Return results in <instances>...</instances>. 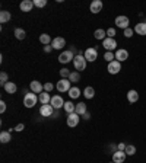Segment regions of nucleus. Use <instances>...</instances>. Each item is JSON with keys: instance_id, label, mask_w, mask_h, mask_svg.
<instances>
[{"instance_id": "1", "label": "nucleus", "mask_w": 146, "mask_h": 163, "mask_svg": "<svg viewBox=\"0 0 146 163\" xmlns=\"http://www.w3.org/2000/svg\"><path fill=\"white\" fill-rule=\"evenodd\" d=\"M73 66H75V68L80 73L82 70L86 68V58L83 57V55H80V54H76L75 58H73Z\"/></svg>"}, {"instance_id": "2", "label": "nucleus", "mask_w": 146, "mask_h": 163, "mask_svg": "<svg viewBox=\"0 0 146 163\" xmlns=\"http://www.w3.org/2000/svg\"><path fill=\"white\" fill-rule=\"evenodd\" d=\"M83 57L86 58V61L94 63L98 58V47L86 48V50H85V53H83Z\"/></svg>"}, {"instance_id": "3", "label": "nucleus", "mask_w": 146, "mask_h": 163, "mask_svg": "<svg viewBox=\"0 0 146 163\" xmlns=\"http://www.w3.org/2000/svg\"><path fill=\"white\" fill-rule=\"evenodd\" d=\"M56 89H57L58 92H62V93H64V92H69L70 89H72V83H70V80H69V79H62V80L57 82Z\"/></svg>"}, {"instance_id": "4", "label": "nucleus", "mask_w": 146, "mask_h": 163, "mask_svg": "<svg viewBox=\"0 0 146 163\" xmlns=\"http://www.w3.org/2000/svg\"><path fill=\"white\" fill-rule=\"evenodd\" d=\"M37 101H38L37 95H35L34 92H29V93H26L25 98H24V105L26 106V108H34V105L37 104Z\"/></svg>"}, {"instance_id": "5", "label": "nucleus", "mask_w": 146, "mask_h": 163, "mask_svg": "<svg viewBox=\"0 0 146 163\" xmlns=\"http://www.w3.org/2000/svg\"><path fill=\"white\" fill-rule=\"evenodd\" d=\"M73 58H75L73 51L72 50H67V51H63V53L58 55V61L62 63V64H67V63L73 61Z\"/></svg>"}, {"instance_id": "6", "label": "nucleus", "mask_w": 146, "mask_h": 163, "mask_svg": "<svg viewBox=\"0 0 146 163\" xmlns=\"http://www.w3.org/2000/svg\"><path fill=\"white\" fill-rule=\"evenodd\" d=\"M129 24H130V20H129V18H127V16H124V15H121V16H117V18H116L117 28H121L123 31L129 28Z\"/></svg>"}, {"instance_id": "7", "label": "nucleus", "mask_w": 146, "mask_h": 163, "mask_svg": "<svg viewBox=\"0 0 146 163\" xmlns=\"http://www.w3.org/2000/svg\"><path fill=\"white\" fill-rule=\"evenodd\" d=\"M120 70H121V63L120 61L114 60V61L108 63V73H110V74H118Z\"/></svg>"}, {"instance_id": "8", "label": "nucleus", "mask_w": 146, "mask_h": 163, "mask_svg": "<svg viewBox=\"0 0 146 163\" xmlns=\"http://www.w3.org/2000/svg\"><path fill=\"white\" fill-rule=\"evenodd\" d=\"M102 45H104V48L107 50V51H114L117 48V41L116 38H105L104 41H102Z\"/></svg>"}, {"instance_id": "9", "label": "nucleus", "mask_w": 146, "mask_h": 163, "mask_svg": "<svg viewBox=\"0 0 146 163\" xmlns=\"http://www.w3.org/2000/svg\"><path fill=\"white\" fill-rule=\"evenodd\" d=\"M116 60L117 61H126L127 58H129V51L127 50H124V48H118V50H116Z\"/></svg>"}, {"instance_id": "10", "label": "nucleus", "mask_w": 146, "mask_h": 163, "mask_svg": "<svg viewBox=\"0 0 146 163\" xmlns=\"http://www.w3.org/2000/svg\"><path fill=\"white\" fill-rule=\"evenodd\" d=\"M50 105L53 106L54 109H60V108H63L64 106L63 98H62V96H53L51 101H50Z\"/></svg>"}, {"instance_id": "11", "label": "nucleus", "mask_w": 146, "mask_h": 163, "mask_svg": "<svg viewBox=\"0 0 146 163\" xmlns=\"http://www.w3.org/2000/svg\"><path fill=\"white\" fill-rule=\"evenodd\" d=\"M79 117L76 112H73V114H69L67 115V125L70 127V128H75L76 125L79 124Z\"/></svg>"}, {"instance_id": "12", "label": "nucleus", "mask_w": 146, "mask_h": 163, "mask_svg": "<svg viewBox=\"0 0 146 163\" xmlns=\"http://www.w3.org/2000/svg\"><path fill=\"white\" fill-rule=\"evenodd\" d=\"M54 112V108L50 104H47V105H41V108H39V114H41V117H51Z\"/></svg>"}, {"instance_id": "13", "label": "nucleus", "mask_w": 146, "mask_h": 163, "mask_svg": "<svg viewBox=\"0 0 146 163\" xmlns=\"http://www.w3.org/2000/svg\"><path fill=\"white\" fill-rule=\"evenodd\" d=\"M51 47L54 50H62V48L66 47V39L62 38V37H57V38L53 39V42H51Z\"/></svg>"}, {"instance_id": "14", "label": "nucleus", "mask_w": 146, "mask_h": 163, "mask_svg": "<svg viewBox=\"0 0 146 163\" xmlns=\"http://www.w3.org/2000/svg\"><path fill=\"white\" fill-rule=\"evenodd\" d=\"M102 7H104V5H102L101 0H94L92 3H91V6H89V10L92 12V13H99L102 10Z\"/></svg>"}, {"instance_id": "15", "label": "nucleus", "mask_w": 146, "mask_h": 163, "mask_svg": "<svg viewBox=\"0 0 146 163\" xmlns=\"http://www.w3.org/2000/svg\"><path fill=\"white\" fill-rule=\"evenodd\" d=\"M29 86H31V90L34 92V93H38L39 95V93H43L44 92V86L41 85V82H38V80H32Z\"/></svg>"}, {"instance_id": "16", "label": "nucleus", "mask_w": 146, "mask_h": 163, "mask_svg": "<svg viewBox=\"0 0 146 163\" xmlns=\"http://www.w3.org/2000/svg\"><path fill=\"white\" fill-rule=\"evenodd\" d=\"M126 152H116V153L112 154V162L114 163H124L126 160Z\"/></svg>"}, {"instance_id": "17", "label": "nucleus", "mask_w": 146, "mask_h": 163, "mask_svg": "<svg viewBox=\"0 0 146 163\" xmlns=\"http://www.w3.org/2000/svg\"><path fill=\"white\" fill-rule=\"evenodd\" d=\"M19 7L22 12H31L32 7H34V2L32 0H24V2H21Z\"/></svg>"}, {"instance_id": "18", "label": "nucleus", "mask_w": 146, "mask_h": 163, "mask_svg": "<svg viewBox=\"0 0 146 163\" xmlns=\"http://www.w3.org/2000/svg\"><path fill=\"white\" fill-rule=\"evenodd\" d=\"M135 32H136L137 35L145 37L146 35V22H139V24H136V26H135Z\"/></svg>"}, {"instance_id": "19", "label": "nucleus", "mask_w": 146, "mask_h": 163, "mask_svg": "<svg viewBox=\"0 0 146 163\" xmlns=\"http://www.w3.org/2000/svg\"><path fill=\"white\" fill-rule=\"evenodd\" d=\"M127 101L130 102V104H135V102L139 101V93H137V90L131 89V90L127 92Z\"/></svg>"}, {"instance_id": "20", "label": "nucleus", "mask_w": 146, "mask_h": 163, "mask_svg": "<svg viewBox=\"0 0 146 163\" xmlns=\"http://www.w3.org/2000/svg\"><path fill=\"white\" fill-rule=\"evenodd\" d=\"M3 87H5V90L7 92L9 95H13V93H16V90H18V86L15 85L13 82H7Z\"/></svg>"}, {"instance_id": "21", "label": "nucleus", "mask_w": 146, "mask_h": 163, "mask_svg": "<svg viewBox=\"0 0 146 163\" xmlns=\"http://www.w3.org/2000/svg\"><path fill=\"white\" fill-rule=\"evenodd\" d=\"M10 19H12V15H10L9 10H2L0 12V22L2 24H7Z\"/></svg>"}, {"instance_id": "22", "label": "nucleus", "mask_w": 146, "mask_h": 163, "mask_svg": "<svg viewBox=\"0 0 146 163\" xmlns=\"http://www.w3.org/2000/svg\"><path fill=\"white\" fill-rule=\"evenodd\" d=\"M78 115H83V114H86L88 112V108H86V104L85 102H79L76 104V111H75Z\"/></svg>"}, {"instance_id": "23", "label": "nucleus", "mask_w": 146, "mask_h": 163, "mask_svg": "<svg viewBox=\"0 0 146 163\" xmlns=\"http://www.w3.org/2000/svg\"><path fill=\"white\" fill-rule=\"evenodd\" d=\"M38 99H39V102H41L43 105H47V104L51 101V96L48 95V92H43V93H39Z\"/></svg>"}, {"instance_id": "24", "label": "nucleus", "mask_w": 146, "mask_h": 163, "mask_svg": "<svg viewBox=\"0 0 146 163\" xmlns=\"http://www.w3.org/2000/svg\"><path fill=\"white\" fill-rule=\"evenodd\" d=\"M63 108H64V111L67 112V115H69V114H73V112L76 111V105H75L73 102H70V101L64 102V106H63Z\"/></svg>"}, {"instance_id": "25", "label": "nucleus", "mask_w": 146, "mask_h": 163, "mask_svg": "<svg viewBox=\"0 0 146 163\" xmlns=\"http://www.w3.org/2000/svg\"><path fill=\"white\" fill-rule=\"evenodd\" d=\"M39 42L43 45H50V42H53V41H51V37L48 34H41L39 35Z\"/></svg>"}, {"instance_id": "26", "label": "nucleus", "mask_w": 146, "mask_h": 163, "mask_svg": "<svg viewBox=\"0 0 146 163\" xmlns=\"http://www.w3.org/2000/svg\"><path fill=\"white\" fill-rule=\"evenodd\" d=\"M94 37H95L97 39H102V41H104V39L107 38V31H104V29H97V31L94 32Z\"/></svg>"}, {"instance_id": "27", "label": "nucleus", "mask_w": 146, "mask_h": 163, "mask_svg": "<svg viewBox=\"0 0 146 163\" xmlns=\"http://www.w3.org/2000/svg\"><path fill=\"white\" fill-rule=\"evenodd\" d=\"M10 140H12V135H10L9 131H2L0 133V141L2 143H9Z\"/></svg>"}, {"instance_id": "28", "label": "nucleus", "mask_w": 146, "mask_h": 163, "mask_svg": "<svg viewBox=\"0 0 146 163\" xmlns=\"http://www.w3.org/2000/svg\"><path fill=\"white\" fill-rule=\"evenodd\" d=\"M67 93H69V96H70L72 99H76V98H79V95H80V89L76 87V86H72V89H70Z\"/></svg>"}, {"instance_id": "29", "label": "nucleus", "mask_w": 146, "mask_h": 163, "mask_svg": "<svg viewBox=\"0 0 146 163\" xmlns=\"http://www.w3.org/2000/svg\"><path fill=\"white\" fill-rule=\"evenodd\" d=\"M83 96L86 98V99H92L94 96H95V90H94V87L88 86L85 90H83Z\"/></svg>"}, {"instance_id": "30", "label": "nucleus", "mask_w": 146, "mask_h": 163, "mask_svg": "<svg viewBox=\"0 0 146 163\" xmlns=\"http://www.w3.org/2000/svg\"><path fill=\"white\" fill-rule=\"evenodd\" d=\"M15 37H16V39H25V37H26V32H25V29L16 28V29H15Z\"/></svg>"}, {"instance_id": "31", "label": "nucleus", "mask_w": 146, "mask_h": 163, "mask_svg": "<svg viewBox=\"0 0 146 163\" xmlns=\"http://www.w3.org/2000/svg\"><path fill=\"white\" fill-rule=\"evenodd\" d=\"M69 80H70V83H78V82L80 80V73L72 72L70 73V76H69Z\"/></svg>"}, {"instance_id": "32", "label": "nucleus", "mask_w": 146, "mask_h": 163, "mask_svg": "<svg viewBox=\"0 0 146 163\" xmlns=\"http://www.w3.org/2000/svg\"><path fill=\"white\" fill-rule=\"evenodd\" d=\"M104 58H105V61L111 63V61H114V58H116V54L112 53V51H107V53L104 54Z\"/></svg>"}, {"instance_id": "33", "label": "nucleus", "mask_w": 146, "mask_h": 163, "mask_svg": "<svg viewBox=\"0 0 146 163\" xmlns=\"http://www.w3.org/2000/svg\"><path fill=\"white\" fill-rule=\"evenodd\" d=\"M124 152H126L127 156H133V154L136 153V147H135V146H131V144H129V146L126 147V150H124Z\"/></svg>"}, {"instance_id": "34", "label": "nucleus", "mask_w": 146, "mask_h": 163, "mask_svg": "<svg viewBox=\"0 0 146 163\" xmlns=\"http://www.w3.org/2000/svg\"><path fill=\"white\" fill-rule=\"evenodd\" d=\"M6 83H7V74H6L5 72H2V73H0V85H2V86H5Z\"/></svg>"}, {"instance_id": "35", "label": "nucleus", "mask_w": 146, "mask_h": 163, "mask_svg": "<svg viewBox=\"0 0 146 163\" xmlns=\"http://www.w3.org/2000/svg\"><path fill=\"white\" fill-rule=\"evenodd\" d=\"M60 76H62V79H69L70 72H69L67 68H62V70H60Z\"/></svg>"}, {"instance_id": "36", "label": "nucleus", "mask_w": 146, "mask_h": 163, "mask_svg": "<svg viewBox=\"0 0 146 163\" xmlns=\"http://www.w3.org/2000/svg\"><path fill=\"white\" fill-rule=\"evenodd\" d=\"M45 5H47V0H34V6L37 7H44Z\"/></svg>"}, {"instance_id": "37", "label": "nucleus", "mask_w": 146, "mask_h": 163, "mask_svg": "<svg viewBox=\"0 0 146 163\" xmlns=\"http://www.w3.org/2000/svg\"><path fill=\"white\" fill-rule=\"evenodd\" d=\"M133 34H135V29H131V28L124 29V37H126V38H131Z\"/></svg>"}, {"instance_id": "38", "label": "nucleus", "mask_w": 146, "mask_h": 163, "mask_svg": "<svg viewBox=\"0 0 146 163\" xmlns=\"http://www.w3.org/2000/svg\"><path fill=\"white\" fill-rule=\"evenodd\" d=\"M116 35H117V32H116V29H114V28L107 29V37H108V38H114Z\"/></svg>"}, {"instance_id": "39", "label": "nucleus", "mask_w": 146, "mask_h": 163, "mask_svg": "<svg viewBox=\"0 0 146 163\" xmlns=\"http://www.w3.org/2000/svg\"><path fill=\"white\" fill-rule=\"evenodd\" d=\"M53 89H54V85H53V83H50V82L44 85V90H45V92H51Z\"/></svg>"}, {"instance_id": "40", "label": "nucleus", "mask_w": 146, "mask_h": 163, "mask_svg": "<svg viewBox=\"0 0 146 163\" xmlns=\"http://www.w3.org/2000/svg\"><path fill=\"white\" fill-rule=\"evenodd\" d=\"M54 48L51 47V44H50V45H44V53H47V54H50L51 53V51H53Z\"/></svg>"}, {"instance_id": "41", "label": "nucleus", "mask_w": 146, "mask_h": 163, "mask_svg": "<svg viewBox=\"0 0 146 163\" xmlns=\"http://www.w3.org/2000/svg\"><path fill=\"white\" fill-rule=\"evenodd\" d=\"M117 147H118V152H124L127 146L124 143H118V144H117Z\"/></svg>"}, {"instance_id": "42", "label": "nucleus", "mask_w": 146, "mask_h": 163, "mask_svg": "<svg viewBox=\"0 0 146 163\" xmlns=\"http://www.w3.org/2000/svg\"><path fill=\"white\" fill-rule=\"evenodd\" d=\"M5 111H6V102H5V101H2V102H0V112L3 114Z\"/></svg>"}, {"instance_id": "43", "label": "nucleus", "mask_w": 146, "mask_h": 163, "mask_svg": "<svg viewBox=\"0 0 146 163\" xmlns=\"http://www.w3.org/2000/svg\"><path fill=\"white\" fill-rule=\"evenodd\" d=\"M24 128H25V125H24V124H18L16 127H15V130H16V131H22Z\"/></svg>"}, {"instance_id": "44", "label": "nucleus", "mask_w": 146, "mask_h": 163, "mask_svg": "<svg viewBox=\"0 0 146 163\" xmlns=\"http://www.w3.org/2000/svg\"><path fill=\"white\" fill-rule=\"evenodd\" d=\"M83 120H89V118H91V114H89V112H86V114H83Z\"/></svg>"}, {"instance_id": "45", "label": "nucleus", "mask_w": 146, "mask_h": 163, "mask_svg": "<svg viewBox=\"0 0 146 163\" xmlns=\"http://www.w3.org/2000/svg\"><path fill=\"white\" fill-rule=\"evenodd\" d=\"M110 163H114V162H110Z\"/></svg>"}, {"instance_id": "46", "label": "nucleus", "mask_w": 146, "mask_h": 163, "mask_svg": "<svg viewBox=\"0 0 146 163\" xmlns=\"http://www.w3.org/2000/svg\"><path fill=\"white\" fill-rule=\"evenodd\" d=\"M145 22H146V19H145Z\"/></svg>"}]
</instances>
